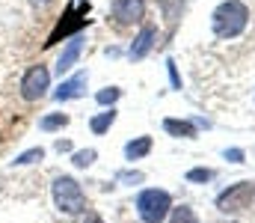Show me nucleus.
<instances>
[{"label": "nucleus", "mask_w": 255, "mask_h": 223, "mask_svg": "<svg viewBox=\"0 0 255 223\" xmlns=\"http://www.w3.org/2000/svg\"><path fill=\"white\" fill-rule=\"evenodd\" d=\"M211 24H214V33H217L220 39H235V36H241V33L247 30V24H250V9H247V3H241V0H226V3H220V6L214 9Z\"/></svg>", "instance_id": "obj_1"}, {"label": "nucleus", "mask_w": 255, "mask_h": 223, "mask_svg": "<svg viewBox=\"0 0 255 223\" xmlns=\"http://www.w3.org/2000/svg\"><path fill=\"white\" fill-rule=\"evenodd\" d=\"M54 203L65 215H83L86 212V194L80 191V185L71 176H60L54 182Z\"/></svg>", "instance_id": "obj_2"}, {"label": "nucleus", "mask_w": 255, "mask_h": 223, "mask_svg": "<svg viewBox=\"0 0 255 223\" xmlns=\"http://www.w3.org/2000/svg\"><path fill=\"white\" fill-rule=\"evenodd\" d=\"M172 209V200L166 191H157V188H148L136 197V215L142 223H160Z\"/></svg>", "instance_id": "obj_3"}, {"label": "nucleus", "mask_w": 255, "mask_h": 223, "mask_svg": "<svg viewBox=\"0 0 255 223\" xmlns=\"http://www.w3.org/2000/svg\"><path fill=\"white\" fill-rule=\"evenodd\" d=\"M255 200V182H238L229 191H223L217 197V209L223 215H238L244 209H250V203Z\"/></svg>", "instance_id": "obj_4"}, {"label": "nucleus", "mask_w": 255, "mask_h": 223, "mask_svg": "<svg viewBox=\"0 0 255 223\" xmlns=\"http://www.w3.org/2000/svg\"><path fill=\"white\" fill-rule=\"evenodd\" d=\"M48 83H51V72L45 66H30L27 74L21 77V95L27 101H39L48 92Z\"/></svg>", "instance_id": "obj_5"}, {"label": "nucleus", "mask_w": 255, "mask_h": 223, "mask_svg": "<svg viewBox=\"0 0 255 223\" xmlns=\"http://www.w3.org/2000/svg\"><path fill=\"white\" fill-rule=\"evenodd\" d=\"M145 15V0H116L113 3V18L119 24H136Z\"/></svg>", "instance_id": "obj_6"}, {"label": "nucleus", "mask_w": 255, "mask_h": 223, "mask_svg": "<svg viewBox=\"0 0 255 223\" xmlns=\"http://www.w3.org/2000/svg\"><path fill=\"white\" fill-rule=\"evenodd\" d=\"M154 36H157V30H154L151 24H145V27L139 30V36L133 39V45H130V60H142V57L151 51V45H154Z\"/></svg>", "instance_id": "obj_7"}, {"label": "nucleus", "mask_w": 255, "mask_h": 223, "mask_svg": "<svg viewBox=\"0 0 255 223\" xmlns=\"http://www.w3.org/2000/svg\"><path fill=\"white\" fill-rule=\"evenodd\" d=\"M157 6H160V12H163V18H166L169 30H175V24H178V18H181V9H184V0H157Z\"/></svg>", "instance_id": "obj_8"}, {"label": "nucleus", "mask_w": 255, "mask_h": 223, "mask_svg": "<svg viewBox=\"0 0 255 223\" xmlns=\"http://www.w3.org/2000/svg\"><path fill=\"white\" fill-rule=\"evenodd\" d=\"M83 86H86V72L74 74L71 80H65L63 86H60V92H57V98L63 101V98H77L80 92H83Z\"/></svg>", "instance_id": "obj_9"}, {"label": "nucleus", "mask_w": 255, "mask_h": 223, "mask_svg": "<svg viewBox=\"0 0 255 223\" xmlns=\"http://www.w3.org/2000/svg\"><path fill=\"white\" fill-rule=\"evenodd\" d=\"M148 152H151V137H136V140H130L125 146L128 161H139V158L148 155Z\"/></svg>", "instance_id": "obj_10"}, {"label": "nucleus", "mask_w": 255, "mask_h": 223, "mask_svg": "<svg viewBox=\"0 0 255 223\" xmlns=\"http://www.w3.org/2000/svg\"><path fill=\"white\" fill-rule=\"evenodd\" d=\"M163 128L172 134V137H196V128L193 122H184V119H166Z\"/></svg>", "instance_id": "obj_11"}, {"label": "nucleus", "mask_w": 255, "mask_h": 223, "mask_svg": "<svg viewBox=\"0 0 255 223\" xmlns=\"http://www.w3.org/2000/svg\"><path fill=\"white\" fill-rule=\"evenodd\" d=\"M77 54H80V39H74L68 48H65V54L60 57V63H57V72L63 74V72H68L71 66H74V60H77Z\"/></svg>", "instance_id": "obj_12"}, {"label": "nucleus", "mask_w": 255, "mask_h": 223, "mask_svg": "<svg viewBox=\"0 0 255 223\" xmlns=\"http://www.w3.org/2000/svg\"><path fill=\"white\" fill-rule=\"evenodd\" d=\"M113 122H116V110H107V113H101V116L92 119V131H95V134H104Z\"/></svg>", "instance_id": "obj_13"}, {"label": "nucleus", "mask_w": 255, "mask_h": 223, "mask_svg": "<svg viewBox=\"0 0 255 223\" xmlns=\"http://www.w3.org/2000/svg\"><path fill=\"white\" fill-rule=\"evenodd\" d=\"M63 125H68V116H65V113H54V116L42 119V128H45V131H57V128H63Z\"/></svg>", "instance_id": "obj_14"}, {"label": "nucleus", "mask_w": 255, "mask_h": 223, "mask_svg": "<svg viewBox=\"0 0 255 223\" xmlns=\"http://www.w3.org/2000/svg\"><path fill=\"white\" fill-rule=\"evenodd\" d=\"M169 223H196V215H193V209L181 206V209H172V221Z\"/></svg>", "instance_id": "obj_15"}, {"label": "nucleus", "mask_w": 255, "mask_h": 223, "mask_svg": "<svg viewBox=\"0 0 255 223\" xmlns=\"http://www.w3.org/2000/svg\"><path fill=\"white\" fill-rule=\"evenodd\" d=\"M42 158H45V152H42V149H30V152H24V155H18V158H15V164H18V167H24V164H33V161H42Z\"/></svg>", "instance_id": "obj_16"}, {"label": "nucleus", "mask_w": 255, "mask_h": 223, "mask_svg": "<svg viewBox=\"0 0 255 223\" xmlns=\"http://www.w3.org/2000/svg\"><path fill=\"white\" fill-rule=\"evenodd\" d=\"M95 161V149H86V152H74V164L77 167H89Z\"/></svg>", "instance_id": "obj_17"}, {"label": "nucleus", "mask_w": 255, "mask_h": 223, "mask_svg": "<svg viewBox=\"0 0 255 223\" xmlns=\"http://www.w3.org/2000/svg\"><path fill=\"white\" fill-rule=\"evenodd\" d=\"M211 176H214V173H211V170H205V167H196V170L187 173V179H190V182H211Z\"/></svg>", "instance_id": "obj_18"}, {"label": "nucleus", "mask_w": 255, "mask_h": 223, "mask_svg": "<svg viewBox=\"0 0 255 223\" xmlns=\"http://www.w3.org/2000/svg\"><path fill=\"white\" fill-rule=\"evenodd\" d=\"M122 95V89H116V86H110V89H104V92H98V101L101 104H113L116 98Z\"/></svg>", "instance_id": "obj_19"}, {"label": "nucleus", "mask_w": 255, "mask_h": 223, "mask_svg": "<svg viewBox=\"0 0 255 223\" xmlns=\"http://www.w3.org/2000/svg\"><path fill=\"white\" fill-rule=\"evenodd\" d=\"M226 158H229V161H235V164H244V152H241V149H229V152H226Z\"/></svg>", "instance_id": "obj_20"}, {"label": "nucleus", "mask_w": 255, "mask_h": 223, "mask_svg": "<svg viewBox=\"0 0 255 223\" xmlns=\"http://www.w3.org/2000/svg\"><path fill=\"white\" fill-rule=\"evenodd\" d=\"M83 223H101V218H98V215H89V218H86Z\"/></svg>", "instance_id": "obj_21"}]
</instances>
